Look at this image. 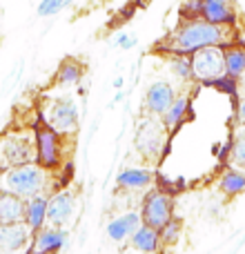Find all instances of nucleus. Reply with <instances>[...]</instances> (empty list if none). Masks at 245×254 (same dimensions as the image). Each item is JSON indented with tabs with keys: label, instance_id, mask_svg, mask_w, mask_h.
I'll return each mask as SVG.
<instances>
[{
	"label": "nucleus",
	"instance_id": "17",
	"mask_svg": "<svg viewBox=\"0 0 245 254\" xmlns=\"http://www.w3.org/2000/svg\"><path fill=\"white\" fill-rule=\"evenodd\" d=\"M25 221V201L0 188V225Z\"/></svg>",
	"mask_w": 245,
	"mask_h": 254
},
{
	"label": "nucleus",
	"instance_id": "2",
	"mask_svg": "<svg viewBox=\"0 0 245 254\" xmlns=\"http://www.w3.org/2000/svg\"><path fill=\"white\" fill-rule=\"evenodd\" d=\"M52 185V172L40 167L38 163L7 167L0 172V188L20 196L22 201H29L34 196H49Z\"/></svg>",
	"mask_w": 245,
	"mask_h": 254
},
{
	"label": "nucleus",
	"instance_id": "24",
	"mask_svg": "<svg viewBox=\"0 0 245 254\" xmlns=\"http://www.w3.org/2000/svg\"><path fill=\"white\" fill-rule=\"evenodd\" d=\"M230 167L245 170V127H239L230 143Z\"/></svg>",
	"mask_w": 245,
	"mask_h": 254
},
{
	"label": "nucleus",
	"instance_id": "9",
	"mask_svg": "<svg viewBox=\"0 0 245 254\" xmlns=\"http://www.w3.org/2000/svg\"><path fill=\"white\" fill-rule=\"evenodd\" d=\"M76 210V196L71 190L58 188L47 196V225L65 228Z\"/></svg>",
	"mask_w": 245,
	"mask_h": 254
},
{
	"label": "nucleus",
	"instance_id": "30",
	"mask_svg": "<svg viewBox=\"0 0 245 254\" xmlns=\"http://www.w3.org/2000/svg\"><path fill=\"white\" fill-rule=\"evenodd\" d=\"M234 119L239 127H245V96L237 101V110H234Z\"/></svg>",
	"mask_w": 245,
	"mask_h": 254
},
{
	"label": "nucleus",
	"instance_id": "20",
	"mask_svg": "<svg viewBox=\"0 0 245 254\" xmlns=\"http://www.w3.org/2000/svg\"><path fill=\"white\" fill-rule=\"evenodd\" d=\"M85 74V65L78 63L76 58H65L56 71V85L61 87H69V85H78Z\"/></svg>",
	"mask_w": 245,
	"mask_h": 254
},
{
	"label": "nucleus",
	"instance_id": "19",
	"mask_svg": "<svg viewBox=\"0 0 245 254\" xmlns=\"http://www.w3.org/2000/svg\"><path fill=\"white\" fill-rule=\"evenodd\" d=\"M25 225L34 234L47 225V196H34L25 201Z\"/></svg>",
	"mask_w": 245,
	"mask_h": 254
},
{
	"label": "nucleus",
	"instance_id": "21",
	"mask_svg": "<svg viewBox=\"0 0 245 254\" xmlns=\"http://www.w3.org/2000/svg\"><path fill=\"white\" fill-rule=\"evenodd\" d=\"M219 190L225 196H239V194H243L245 192V170H239V167L225 170L219 179Z\"/></svg>",
	"mask_w": 245,
	"mask_h": 254
},
{
	"label": "nucleus",
	"instance_id": "29",
	"mask_svg": "<svg viewBox=\"0 0 245 254\" xmlns=\"http://www.w3.org/2000/svg\"><path fill=\"white\" fill-rule=\"evenodd\" d=\"M112 43H114L119 49H122V52H127V49L136 47V36L127 34V31H119V34L114 36V40H112Z\"/></svg>",
	"mask_w": 245,
	"mask_h": 254
},
{
	"label": "nucleus",
	"instance_id": "23",
	"mask_svg": "<svg viewBox=\"0 0 245 254\" xmlns=\"http://www.w3.org/2000/svg\"><path fill=\"white\" fill-rule=\"evenodd\" d=\"M167 67H170L172 76L179 78L181 83H192L194 80L192 61H189V56H183V54H167Z\"/></svg>",
	"mask_w": 245,
	"mask_h": 254
},
{
	"label": "nucleus",
	"instance_id": "15",
	"mask_svg": "<svg viewBox=\"0 0 245 254\" xmlns=\"http://www.w3.org/2000/svg\"><path fill=\"white\" fill-rule=\"evenodd\" d=\"M201 18L212 22V25L234 27V22H237V11H234L230 0H203Z\"/></svg>",
	"mask_w": 245,
	"mask_h": 254
},
{
	"label": "nucleus",
	"instance_id": "28",
	"mask_svg": "<svg viewBox=\"0 0 245 254\" xmlns=\"http://www.w3.org/2000/svg\"><path fill=\"white\" fill-rule=\"evenodd\" d=\"M203 11V0H183L179 7L181 20H198Z\"/></svg>",
	"mask_w": 245,
	"mask_h": 254
},
{
	"label": "nucleus",
	"instance_id": "22",
	"mask_svg": "<svg viewBox=\"0 0 245 254\" xmlns=\"http://www.w3.org/2000/svg\"><path fill=\"white\" fill-rule=\"evenodd\" d=\"M225 74L234 76V78L245 76V45L234 43L225 47Z\"/></svg>",
	"mask_w": 245,
	"mask_h": 254
},
{
	"label": "nucleus",
	"instance_id": "1",
	"mask_svg": "<svg viewBox=\"0 0 245 254\" xmlns=\"http://www.w3.org/2000/svg\"><path fill=\"white\" fill-rule=\"evenodd\" d=\"M234 43H239V38L232 27L212 25V22L198 18V20H181L158 45V49L163 54L192 56L194 52L203 47H228Z\"/></svg>",
	"mask_w": 245,
	"mask_h": 254
},
{
	"label": "nucleus",
	"instance_id": "6",
	"mask_svg": "<svg viewBox=\"0 0 245 254\" xmlns=\"http://www.w3.org/2000/svg\"><path fill=\"white\" fill-rule=\"evenodd\" d=\"M43 114V121L47 123L49 127L58 131L62 136H74L78 131V105L76 101L65 94V96H58V98H52L47 103V110L40 112Z\"/></svg>",
	"mask_w": 245,
	"mask_h": 254
},
{
	"label": "nucleus",
	"instance_id": "16",
	"mask_svg": "<svg viewBox=\"0 0 245 254\" xmlns=\"http://www.w3.org/2000/svg\"><path fill=\"white\" fill-rule=\"evenodd\" d=\"M129 248L140 254H161V250H163L161 232L149 228V225H140L129 237Z\"/></svg>",
	"mask_w": 245,
	"mask_h": 254
},
{
	"label": "nucleus",
	"instance_id": "13",
	"mask_svg": "<svg viewBox=\"0 0 245 254\" xmlns=\"http://www.w3.org/2000/svg\"><path fill=\"white\" fill-rule=\"evenodd\" d=\"M156 181L152 170L147 167H127L122 170L119 176H116V188L121 192H129V194H136V192H145V190L152 188V183Z\"/></svg>",
	"mask_w": 245,
	"mask_h": 254
},
{
	"label": "nucleus",
	"instance_id": "18",
	"mask_svg": "<svg viewBox=\"0 0 245 254\" xmlns=\"http://www.w3.org/2000/svg\"><path fill=\"white\" fill-rule=\"evenodd\" d=\"M189 105H192V101H189L187 94H179V96L174 98V103L170 105V110H167L165 114L161 116L170 134H174V131L179 129V127L185 123V121H187V116H189Z\"/></svg>",
	"mask_w": 245,
	"mask_h": 254
},
{
	"label": "nucleus",
	"instance_id": "14",
	"mask_svg": "<svg viewBox=\"0 0 245 254\" xmlns=\"http://www.w3.org/2000/svg\"><path fill=\"white\" fill-rule=\"evenodd\" d=\"M143 225V219H140V212H125V214H119L107 223V237L116 243L129 241V237L136 232V230Z\"/></svg>",
	"mask_w": 245,
	"mask_h": 254
},
{
	"label": "nucleus",
	"instance_id": "8",
	"mask_svg": "<svg viewBox=\"0 0 245 254\" xmlns=\"http://www.w3.org/2000/svg\"><path fill=\"white\" fill-rule=\"evenodd\" d=\"M189 61H192L194 80L201 85L225 74V47H203L194 52Z\"/></svg>",
	"mask_w": 245,
	"mask_h": 254
},
{
	"label": "nucleus",
	"instance_id": "4",
	"mask_svg": "<svg viewBox=\"0 0 245 254\" xmlns=\"http://www.w3.org/2000/svg\"><path fill=\"white\" fill-rule=\"evenodd\" d=\"M31 129H34V138H36V163L49 172L61 170L62 161H65V145H62V140L67 136L58 134L54 127L45 123L43 114H38Z\"/></svg>",
	"mask_w": 245,
	"mask_h": 254
},
{
	"label": "nucleus",
	"instance_id": "11",
	"mask_svg": "<svg viewBox=\"0 0 245 254\" xmlns=\"http://www.w3.org/2000/svg\"><path fill=\"white\" fill-rule=\"evenodd\" d=\"M67 243V232L65 228H54V225H45L43 230L34 234L31 246L27 254H56L62 250Z\"/></svg>",
	"mask_w": 245,
	"mask_h": 254
},
{
	"label": "nucleus",
	"instance_id": "25",
	"mask_svg": "<svg viewBox=\"0 0 245 254\" xmlns=\"http://www.w3.org/2000/svg\"><path fill=\"white\" fill-rule=\"evenodd\" d=\"M203 87L216 89V92L230 96L234 103L239 101V78H234V76H230V74H223V76H219V78L207 80V83H203Z\"/></svg>",
	"mask_w": 245,
	"mask_h": 254
},
{
	"label": "nucleus",
	"instance_id": "7",
	"mask_svg": "<svg viewBox=\"0 0 245 254\" xmlns=\"http://www.w3.org/2000/svg\"><path fill=\"white\" fill-rule=\"evenodd\" d=\"M140 219L143 225L161 230L170 219H174V198L163 190H152L140 203Z\"/></svg>",
	"mask_w": 245,
	"mask_h": 254
},
{
	"label": "nucleus",
	"instance_id": "26",
	"mask_svg": "<svg viewBox=\"0 0 245 254\" xmlns=\"http://www.w3.org/2000/svg\"><path fill=\"white\" fill-rule=\"evenodd\" d=\"M158 232H161L163 248H165V246H174V243H179L181 234H183V221H181V219H170L161 230H158Z\"/></svg>",
	"mask_w": 245,
	"mask_h": 254
},
{
	"label": "nucleus",
	"instance_id": "12",
	"mask_svg": "<svg viewBox=\"0 0 245 254\" xmlns=\"http://www.w3.org/2000/svg\"><path fill=\"white\" fill-rule=\"evenodd\" d=\"M31 239H34V232L25 225V221L0 225V250L4 252H27Z\"/></svg>",
	"mask_w": 245,
	"mask_h": 254
},
{
	"label": "nucleus",
	"instance_id": "3",
	"mask_svg": "<svg viewBox=\"0 0 245 254\" xmlns=\"http://www.w3.org/2000/svg\"><path fill=\"white\" fill-rule=\"evenodd\" d=\"M165 123L161 116H152L145 114L143 119L136 125V134H134V147L138 152V156L143 161H147L149 165L161 161V156L165 154L167 147V138H170Z\"/></svg>",
	"mask_w": 245,
	"mask_h": 254
},
{
	"label": "nucleus",
	"instance_id": "5",
	"mask_svg": "<svg viewBox=\"0 0 245 254\" xmlns=\"http://www.w3.org/2000/svg\"><path fill=\"white\" fill-rule=\"evenodd\" d=\"M36 163V138L31 131H9L0 138V170Z\"/></svg>",
	"mask_w": 245,
	"mask_h": 254
},
{
	"label": "nucleus",
	"instance_id": "31",
	"mask_svg": "<svg viewBox=\"0 0 245 254\" xmlns=\"http://www.w3.org/2000/svg\"><path fill=\"white\" fill-rule=\"evenodd\" d=\"M0 254H27V252H4V250H0Z\"/></svg>",
	"mask_w": 245,
	"mask_h": 254
},
{
	"label": "nucleus",
	"instance_id": "27",
	"mask_svg": "<svg viewBox=\"0 0 245 254\" xmlns=\"http://www.w3.org/2000/svg\"><path fill=\"white\" fill-rule=\"evenodd\" d=\"M71 2H74V0H40V4H38L36 11H38L40 18H49V16L61 13L62 9H67Z\"/></svg>",
	"mask_w": 245,
	"mask_h": 254
},
{
	"label": "nucleus",
	"instance_id": "10",
	"mask_svg": "<svg viewBox=\"0 0 245 254\" xmlns=\"http://www.w3.org/2000/svg\"><path fill=\"white\" fill-rule=\"evenodd\" d=\"M176 96H179V94H176V87L170 83V80H154V83L147 87L145 98H143L145 114L163 116L167 110H170V105L174 103Z\"/></svg>",
	"mask_w": 245,
	"mask_h": 254
}]
</instances>
